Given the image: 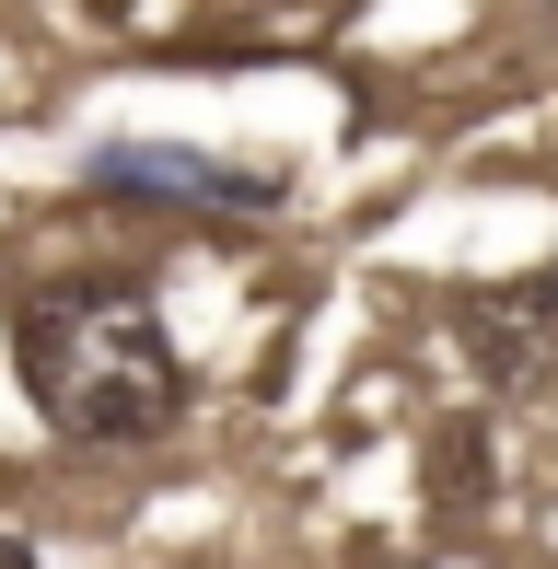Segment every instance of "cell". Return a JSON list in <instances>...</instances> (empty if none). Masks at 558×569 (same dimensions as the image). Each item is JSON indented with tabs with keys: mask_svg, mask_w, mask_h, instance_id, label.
Segmentation results:
<instances>
[{
	"mask_svg": "<svg viewBox=\"0 0 558 569\" xmlns=\"http://www.w3.org/2000/svg\"><path fill=\"white\" fill-rule=\"evenodd\" d=\"M12 383L70 453H151L187 419V349L140 279H47L12 302Z\"/></svg>",
	"mask_w": 558,
	"mask_h": 569,
	"instance_id": "1",
	"label": "cell"
},
{
	"mask_svg": "<svg viewBox=\"0 0 558 569\" xmlns=\"http://www.w3.org/2000/svg\"><path fill=\"white\" fill-rule=\"evenodd\" d=\"M82 198L106 210H151V221H210V232H245L279 210V174L257 163H210V151H163V140H106L82 163Z\"/></svg>",
	"mask_w": 558,
	"mask_h": 569,
	"instance_id": "2",
	"label": "cell"
},
{
	"mask_svg": "<svg viewBox=\"0 0 558 569\" xmlns=\"http://www.w3.org/2000/svg\"><path fill=\"white\" fill-rule=\"evenodd\" d=\"M454 360H466L489 396H547L558 383V279H477V291H454Z\"/></svg>",
	"mask_w": 558,
	"mask_h": 569,
	"instance_id": "3",
	"label": "cell"
},
{
	"mask_svg": "<svg viewBox=\"0 0 558 569\" xmlns=\"http://www.w3.org/2000/svg\"><path fill=\"white\" fill-rule=\"evenodd\" d=\"M419 477H430V523H477V511H489V430L442 419L430 453H419Z\"/></svg>",
	"mask_w": 558,
	"mask_h": 569,
	"instance_id": "4",
	"label": "cell"
},
{
	"mask_svg": "<svg viewBox=\"0 0 558 569\" xmlns=\"http://www.w3.org/2000/svg\"><path fill=\"white\" fill-rule=\"evenodd\" d=\"M0 569H47V558H36V547H23V535H0Z\"/></svg>",
	"mask_w": 558,
	"mask_h": 569,
	"instance_id": "5",
	"label": "cell"
},
{
	"mask_svg": "<svg viewBox=\"0 0 558 569\" xmlns=\"http://www.w3.org/2000/svg\"><path fill=\"white\" fill-rule=\"evenodd\" d=\"M547 12H558V0H547Z\"/></svg>",
	"mask_w": 558,
	"mask_h": 569,
	"instance_id": "6",
	"label": "cell"
}]
</instances>
